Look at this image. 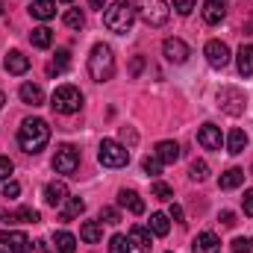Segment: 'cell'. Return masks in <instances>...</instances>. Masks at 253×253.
<instances>
[{
    "mask_svg": "<svg viewBox=\"0 0 253 253\" xmlns=\"http://www.w3.org/2000/svg\"><path fill=\"white\" fill-rule=\"evenodd\" d=\"M47 141H50V124L44 118H24L21 121V126H18V144H21L24 153L36 156V153H42L47 147Z\"/></svg>",
    "mask_w": 253,
    "mask_h": 253,
    "instance_id": "1",
    "label": "cell"
},
{
    "mask_svg": "<svg viewBox=\"0 0 253 253\" xmlns=\"http://www.w3.org/2000/svg\"><path fill=\"white\" fill-rule=\"evenodd\" d=\"M129 245H135V251L150 253L153 251V239H150V230L147 227H129Z\"/></svg>",
    "mask_w": 253,
    "mask_h": 253,
    "instance_id": "17",
    "label": "cell"
},
{
    "mask_svg": "<svg viewBox=\"0 0 253 253\" xmlns=\"http://www.w3.org/2000/svg\"><path fill=\"white\" fill-rule=\"evenodd\" d=\"M18 97H21L27 106H42V103H44V91H42V85H36V83H24V85L18 88Z\"/></svg>",
    "mask_w": 253,
    "mask_h": 253,
    "instance_id": "19",
    "label": "cell"
},
{
    "mask_svg": "<svg viewBox=\"0 0 253 253\" xmlns=\"http://www.w3.org/2000/svg\"><path fill=\"white\" fill-rule=\"evenodd\" d=\"M68 197H71V194H68V186H65L62 180H53V183L44 186V203L53 206V209H59Z\"/></svg>",
    "mask_w": 253,
    "mask_h": 253,
    "instance_id": "13",
    "label": "cell"
},
{
    "mask_svg": "<svg viewBox=\"0 0 253 253\" xmlns=\"http://www.w3.org/2000/svg\"><path fill=\"white\" fill-rule=\"evenodd\" d=\"M245 147H248V132L245 129H233L227 135V153L239 156V153H245Z\"/></svg>",
    "mask_w": 253,
    "mask_h": 253,
    "instance_id": "25",
    "label": "cell"
},
{
    "mask_svg": "<svg viewBox=\"0 0 253 253\" xmlns=\"http://www.w3.org/2000/svg\"><path fill=\"white\" fill-rule=\"evenodd\" d=\"M0 15H3V0H0Z\"/></svg>",
    "mask_w": 253,
    "mask_h": 253,
    "instance_id": "52",
    "label": "cell"
},
{
    "mask_svg": "<svg viewBox=\"0 0 253 253\" xmlns=\"http://www.w3.org/2000/svg\"><path fill=\"white\" fill-rule=\"evenodd\" d=\"M0 221H3V224H18V215L9 212V209H3V212H0Z\"/></svg>",
    "mask_w": 253,
    "mask_h": 253,
    "instance_id": "47",
    "label": "cell"
},
{
    "mask_svg": "<svg viewBox=\"0 0 253 253\" xmlns=\"http://www.w3.org/2000/svg\"><path fill=\"white\" fill-rule=\"evenodd\" d=\"M242 209H245V215H251L253 218V189L245 191V197H242Z\"/></svg>",
    "mask_w": 253,
    "mask_h": 253,
    "instance_id": "43",
    "label": "cell"
},
{
    "mask_svg": "<svg viewBox=\"0 0 253 253\" xmlns=\"http://www.w3.org/2000/svg\"><path fill=\"white\" fill-rule=\"evenodd\" d=\"M100 236H103V227H100L97 221H85V224L80 227V239H83V242H88V245H97V242H100Z\"/></svg>",
    "mask_w": 253,
    "mask_h": 253,
    "instance_id": "28",
    "label": "cell"
},
{
    "mask_svg": "<svg viewBox=\"0 0 253 253\" xmlns=\"http://www.w3.org/2000/svg\"><path fill=\"white\" fill-rule=\"evenodd\" d=\"M233 253H253V236H239L233 242Z\"/></svg>",
    "mask_w": 253,
    "mask_h": 253,
    "instance_id": "36",
    "label": "cell"
},
{
    "mask_svg": "<svg viewBox=\"0 0 253 253\" xmlns=\"http://www.w3.org/2000/svg\"><path fill=\"white\" fill-rule=\"evenodd\" d=\"M30 253H53V248H50V242H47V239H39V242H33Z\"/></svg>",
    "mask_w": 253,
    "mask_h": 253,
    "instance_id": "42",
    "label": "cell"
},
{
    "mask_svg": "<svg viewBox=\"0 0 253 253\" xmlns=\"http://www.w3.org/2000/svg\"><path fill=\"white\" fill-rule=\"evenodd\" d=\"M168 218H174V221H180V224H183V206L171 203V212H168Z\"/></svg>",
    "mask_w": 253,
    "mask_h": 253,
    "instance_id": "46",
    "label": "cell"
},
{
    "mask_svg": "<svg viewBox=\"0 0 253 253\" xmlns=\"http://www.w3.org/2000/svg\"><path fill=\"white\" fill-rule=\"evenodd\" d=\"M203 56H206V62L212 65V68H227L230 65V47L221 39H212V42H206Z\"/></svg>",
    "mask_w": 253,
    "mask_h": 253,
    "instance_id": "10",
    "label": "cell"
},
{
    "mask_svg": "<svg viewBox=\"0 0 253 253\" xmlns=\"http://www.w3.org/2000/svg\"><path fill=\"white\" fill-rule=\"evenodd\" d=\"M30 15L36 21H50L56 15V0H33L30 3Z\"/></svg>",
    "mask_w": 253,
    "mask_h": 253,
    "instance_id": "21",
    "label": "cell"
},
{
    "mask_svg": "<svg viewBox=\"0 0 253 253\" xmlns=\"http://www.w3.org/2000/svg\"><path fill=\"white\" fill-rule=\"evenodd\" d=\"M245 183V171L242 168H230V171H224L221 174V180H218V186L224 191H233V189H239Z\"/></svg>",
    "mask_w": 253,
    "mask_h": 253,
    "instance_id": "23",
    "label": "cell"
},
{
    "mask_svg": "<svg viewBox=\"0 0 253 253\" xmlns=\"http://www.w3.org/2000/svg\"><path fill=\"white\" fill-rule=\"evenodd\" d=\"M141 168H144V174H150V177H159V174H162V162H159L156 153H153V156H144Z\"/></svg>",
    "mask_w": 253,
    "mask_h": 253,
    "instance_id": "32",
    "label": "cell"
},
{
    "mask_svg": "<svg viewBox=\"0 0 253 253\" xmlns=\"http://www.w3.org/2000/svg\"><path fill=\"white\" fill-rule=\"evenodd\" d=\"M194 3H197V0H171V6H174V9H177L180 15H191Z\"/></svg>",
    "mask_w": 253,
    "mask_h": 253,
    "instance_id": "40",
    "label": "cell"
},
{
    "mask_svg": "<svg viewBox=\"0 0 253 253\" xmlns=\"http://www.w3.org/2000/svg\"><path fill=\"white\" fill-rule=\"evenodd\" d=\"M141 71H144V59H141V56H135V59L129 62V74H132V77H138Z\"/></svg>",
    "mask_w": 253,
    "mask_h": 253,
    "instance_id": "45",
    "label": "cell"
},
{
    "mask_svg": "<svg viewBox=\"0 0 253 253\" xmlns=\"http://www.w3.org/2000/svg\"><path fill=\"white\" fill-rule=\"evenodd\" d=\"M15 215H18V221H24V224H39V221H42L39 209H33V206H21Z\"/></svg>",
    "mask_w": 253,
    "mask_h": 253,
    "instance_id": "33",
    "label": "cell"
},
{
    "mask_svg": "<svg viewBox=\"0 0 253 253\" xmlns=\"http://www.w3.org/2000/svg\"><path fill=\"white\" fill-rule=\"evenodd\" d=\"M53 242H56V253H77V236H71L68 230H59Z\"/></svg>",
    "mask_w": 253,
    "mask_h": 253,
    "instance_id": "29",
    "label": "cell"
},
{
    "mask_svg": "<svg viewBox=\"0 0 253 253\" xmlns=\"http://www.w3.org/2000/svg\"><path fill=\"white\" fill-rule=\"evenodd\" d=\"M62 21H65V27H71V30H83L85 27V15L80 9H68L62 15Z\"/></svg>",
    "mask_w": 253,
    "mask_h": 253,
    "instance_id": "30",
    "label": "cell"
},
{
    "mask_svg": "<svg viewBox=\"0 0 253 253\" xmlns=\"http://www.w3.org/2000/svg\"><path fill=\"white\" fill-rule=\"evenodd\" d=\"M91 9H106V0H88Z\"/></svg>",
    "mask_w": 253,
    "mask_h": 253,
    "instance_id": "49",
    "label": "cell"
},
{
    "mask_svg": "<svg viewBox=\"0 0 253 253\" xmlns=\"http://www.w3.org/2000/svg\"><path fill=\"white\" fill-rule=\"evenodd\" d=\"M118 206L126 209V212H132V215H141V212H144V200L138 197V191H132V189L118 191Z\"/></svg>",
    "mask_w": 253,
    "mask_h": 253,
    "instance_id": "16",
    "label": "cell"
},
{
    "mask_svg": "<svg viewBox=\"0 0 253 253\" xmlns=\"http://www.w3.org/2000/svg\"><path fill=\"white\" fill-rule=\"evenodd\" d=\"M135 18H141L147 27H165L171 18L168 0H135Z\"/></svg>",
    "mask_w": 253,
    "mask_h": 253,
    "instance_id": "4",
    "label": "cell"
},
{
    "mask_svg": "<svg viewBox=\"0 0 253 253\" xmlns=\"http://www.w3.org/2000/svg\"><path fill=\"white\" fill-rule=\"evenodd\" d=\"M0 245L9 253H30V239L21 230H3L0 233Z\"/></svg>",
    "mask_w": 253,
    "mask_h": 253,
    "instance_id": "11",
    "label": "cell"
},
{
    "mask_svg": "<svg viewBox=\"0 0 253 253\" xmlns=\"http://www.w3.org/2000/svg\"><path fill=\"white\" fill-rule=\"evenodd\" d=\"M189 177H191V180H197V183H203V180L209 177V165H206L203 159H194V162H191V168H189Z\"/></svg>",
    "mask_w": 253,
    "mask_h": 253,
    "instance_id": "31",
    "label": "cell"
},
{
    "mask_svg": "<svg viewBox=\"0 0 253 253\" xmlns=\"http://www.w3.org/2000/svg\"><path fill=\"white\" fill-rule=\"evenodd\" d=\"M236 62H239V74H242V77H251L253 74V44H242V47H239Z\"/></svg>",
    "mask_w": 253,
    "mask_h": 253,
    "instance_id": "22",
    "label": "cell"
},
{
    "mask_svg": "<svg viewBox=\"0 0 253 253\" xmlns=\"http://www.w3.org/2000/svg\"><path fill=\"white\" fill-rule=\"evenodd\" d=\"M147 230H150L153 236H168V230H171V218H168V215H162V212H153V215H150Z\"/></svg>",
    "mask_w": 253,
    "mask_h": 253,
    "instance_id": "27",
    "label": "cell"
},
{
    "mask_svg": "<svg viewBox=\"0 0 253 253\" xmlns=\"http://www.w3.org/2000/svg\"><path fill=\"white\" fill-rule=\"evenodd\" d=\"M3 68H6L9 74H15V77H24V74L30 71V56H24L21 50H9L6 59H3Z\"/></svg>",
    "mask_w": 253,
    "mask_h": 253,
    "instance_id": "15",
    "label": "cell"
},
{
    "mask_svg": "<svg viewBox=\"0 0 253 253\" xmlns=\"http://www.w3.org/2000/svg\"><path fill=\"white\" fill-rule=\"evenodd\" d=\"M218 106H221V112H227V115H242L245 109H248V97H245V91L242 88H233V85H224L221 91H218Z\"/></svg>",
    "mask_w": 253,
    "mask_h": 253,
    "instance_id": "8",
    "label": "cell"
},
{
    "mask_svg": "<svg viewBox=\"0 0 253 253\" xmlns=\"http://www.w3.org/2000/svg\"><path fill=\"white\" fill-rule=\"evenodd\" d=\"M197 141H200V147H206V150H221V144H224L221 126L203 124L200 129H197Z\"/></svg>",
    "mask_w": 253,
    "mask_h": 253,
    "instance_id": "12",
    "label": "cell"
},
{
    "mask_svg": "<svg viewBox=\"0 0 253 253\" xmlns=\"http://www.w3.org/2000/svg\"><path fill=\"white\" fill-rule=\"evenodd\" d=\"M18 194H21V186H18L15 180H6V183H3V197L12 200V197H18Z\"/></svg>",
    "mask_w": 253,
    "mask_h": 253,
    "instance_id": "41",
    "label": "cell"
},
{
    "mask_svg": "<svg viewBox=\"0 0 253 253\" xmlns=\"http://www.w3.org/2000/svg\"><path fill=\"white\" fill-rule=\"evenodd\" d=\"M153 197L156 200H174V189L168 183H153Z\"/></svg>",
    "mask_w": 253,
    "mask_h": 253,
    "instance_id": "38",
    "label": "cell"
},
{
    "mask_svg": "<svg viewBox=\"0 0 253 253\" xmlns=\"http://www.w3.org/2000/svg\"><path fill=\"white\" fill-rule=\"evenodd\" d=\"M59 3H74V0H59Z\"/></svg>",
    "mask_w": 253,
    "mask_h": 253,
    "instance_id": "53",
    "label": "cell"
},
{
    "mask_svg": "<svg viewBox=\"0 0 253 253\" xmlns=\"http://www.w3.org/2000/svg\"><path fill=\"white\" fill-rule=\"evenodd\" d=\"M30 44L39 47V50H47V47L53 44V33H50V27H36V30L30 33Z\"/></svg>",
    "mask_w": 253,
    "mask_h": 253,
    "instance_id": "24",
    "label": "cell"
},
{
    "mask_svg": "<svg viewBox=\"0 0 253 253\" xmlns=\"http://www.w3.org/2000/svg\"><path fill=\"white\" fill-rule=\"evenodd\" d=\"M100 221H103V224H121V212H118L115 206H103V209H100Z\"/></svg>",
    "mask_w": 253,
    "mask_h": 253,
    "instance_id": "35",
    "label": "cell"
},
{
    "mask_svg": "<svg viewBox=\"0 0 253 253\" xmlns=\"http://www.w3.org/2000/svg\"><path fill=\"white\" fill-rule=\"evenodd\" d=\"M88 74L94 83H109L115 77V53L109 44H94L91 47V56H88Z\"/></svg>",
    "mask_w": 253,
    "mask_h": 253,
    "instance_id": "2",
    "label": "cell"
},
{
    "mask_svg": "<svg viewBox=\"0 0 253 253\" xmlns=\"http://www.w3.org/2000/svg\"><path fill=\"white\" fill-rule=\"evenodd\" d=\"M68 62H71V53H68V50H56V68H59V71H65V68H68Z\"/></svg>",
    "mask_w": 253,
    "mask_h": 253,
    "instance_id": "44",
    "label": "cell"
},
{
    "mask_svg": "<svg viewBox=\"0 0 253 253\" xmlns=\"http://www.w3.org/2000/svg\"><path fill=\"white\" fill-rule=\"evenodd\" d=\"M50 106L59 115H74V112L83 109V91L77 85H59L53 91V97H50Z\"/></svg>",
    "mask_w": 253,
    "mask_h": 253,
    "instance_id": "5",
    "label": "cell"
},
{
    "mask_svg": "<svg viewBox=\"0 0 253 253\" xmlns=\"http://www.w3.org/2000/svg\"><path fill=\"white\" fill-rule=\"evenodd\" d=\"M62 215H59V221H71V218H77V215H83L85 212V200H80V197H68L62 203Z\"/></svg>",
    "mask_w": 253,
    "mask_h": 253,
    "instance_id": "26",
    "label": "cell"
},
{
    "mask_svg": "<svg viewBox=\"0 0 253 253\" xmlns=\"http://www.w3.org/2000/svg\"><path fill=\"white\" fill-rule=\"evenodd\" d=\"M109 253H129V239L121 236V233H115L109 239Z\"/></svg>",
    "mask_w": 253,
    "mask_h": 253,
    "instance_id": "34",
    "label": "cell"
},
{
    "mask_svg": "<svg viewBox=\"0 0 253 253\" xmlns=\"http://www.w3.org/2000/svg\"><path fill=\"white\" fill-rule=\"evenodd\" d=\"M77 168H80V150L74 144H59L53 153V171L65 174V177H74Z\"/></svg>",
    "mask_w": 253,
    "mask_h": 253,
    "instance_id": "7",
    "label": "cell"
},
{
    "mask_svg": "<svg viewBox=\"0 0 253 253\" xmlns=\"http://www.w3.org/2000/svg\"><path fill=\"white\" fill-rule=\"evenodd\" d=\"M221 224H224V227H236V215H233L230 209H227V212H221Z\"/></svg>",
    "mask_w": 253,
    "mask_h": 253,
    "instance_id": "48",
    "label": "cell"
},
{
    "mask_svg": "<svg viewBox=\"0 0 253 253\" xmlns=\"http://www.w3.org/2000/svg\"><path fill=\"white\" fill-rule=\"evenodd\" d=\"M3 103H6V94H3V91H0V109H3Z\"/></svg>",
    "mask_w": 253,
    "mask_h": 253,
    "instance_id": "50",
    "label": "cell"
},
{
    "mask_svg": "<svg viewBox=\"0 0 253 253\" xmlns=\"http://www.w3.org/2000/svg\"><path fill=\"white\" fill-rule=\"evenodd\" d=\"M12 171H15V162L9 156H0V183H6L12 177Z\"/></svg>",
    "mask_w": 253,
    "mask_h": 253,
    "instance_id": "39",
    "label": "cell"
},
{
    "mask_svg": "<svg viewBox=\"0 0 253 253\" xmlns=\"http://www.w3.org/2000/svg\"><path fill=\"white\" fill-rule=\"evenodd\" d=\"M221 251V239L215 233H197L194 242H191V253H218Z\"/></svg>",
    "mask_w": 253,
    "mask_h": 253,
    "instance_id": "14",
    "label": "cell"
},
{
    "mask_svg": "<svg viewBox=\"0 0 253 253\" xmlns=\"http://www.w3.org/2000/svg\"><path fill=\"white\" fill-rule=\"evenodd\" d=\"M153 153H156V156H159V162H162V165H174V162H177V159H180V144H177V141H171V138H168V141H159V144H156V150H153Z\"/></svg>",
    "mask_w": 253,
    "mask_h": 253,
    "instance_id": "20",
    "label": "cell"
},
{
    "mask_svg": "<svg viewBox=\"0 0 253 253\" xmlns=\"http://www.w3.org/2000/svg\"><path fill=\"white\" fill-rule=\"evenodd\" d=\"M162 56L171 65H186L189 56H191V50L183 39H165V42H162Z\"/></svg>",
    "mask_w": 253,
    "mask_h": 253,
    "instance_id": "9",
    "label": "cell"
},
{
    "mask_svg": "<svg viewBox=\"0 0 253 253\" xmlns=\"http://www.w3.org/2000/svg\"><path fill=\"white\" fill-rule=\"evenodd\" d=\"M97 159H100L103 168H124L129 162V150L115 138H103L100 147H97Z\"/></svg>",
    "mask_w": 253,
    "mask_h": 253,
    "instance_id": "6",
    "label": "cell"
},
{
    "mask_svg": "<svg viewBox=\"0 0 253 253\" xmlns=\"http://www.w3.org/2000/svg\"><path fill=\"white\" fill-rule=\"evenodd\" d=\"M224 15H227V6H224V0H203V21L206 24H221L224 21Z\"/></svg>",
    "mask_w": 253,
    "mask_h": 253,
    "instance_id": "18",
    "label": "cell"
},
{
    "mask_svg": "<svg viewBox=\"0 0 253 253\" xmlns=\"http://www.w3.org/2000/svg\"><path fill=\"white\" fill-rule=\"evenodd\" d=\"M132 21H135V6H132L129 0H115V3H109L106 12H103L106 30H112V33H118V36H124V33L132 30Z\"/></svg>",
    "mask_w": 253,
    "mask_h": 253,
    "instance_id": "3",
    "label": "cell"
},
{
    "mask_svg": "<svg viewBox=\"0 0 253 253\" xmlns=\"http://www.w3.org/2000/svg\"><path fill=\"white\" fill-rule=\"evenodd\" d=\"M0 253H9V251H6V248H3V245H0Z\"/></svg>",
    "mask_w": 253,
    "mask_h": 253,
    "instance_id": "51",
    "label": "cell"
},
{
    "mask_svg": "<svg viewBox=\"0 0 253 253\" xmlns=\"http://www.w3.org/2000/svg\"><path fill=\"white\" fill-rule=\"evenodd\" d=\"M121 144H124L126 150L138 144V132H135L132 126H121Z\"/></svg>",
    "mask_w": 253,
    "mask_h": 253,
    "instance_id": "37",
    "label": "cell"
}]
</instances>
